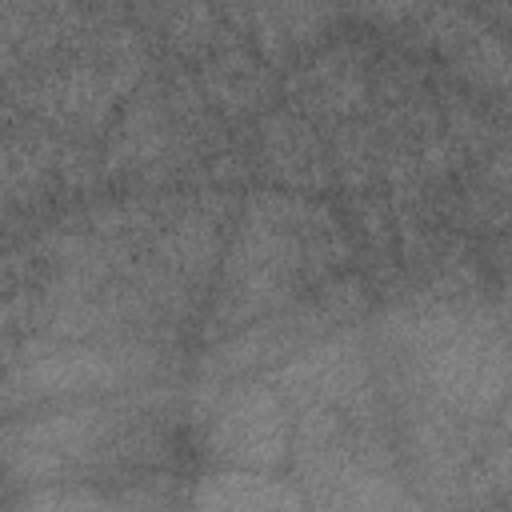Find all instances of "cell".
Masks as SVG:
<instances>
[{
    "label": "cell",
    "instance_id": "obj_1",
    "mask_svg": "<svg viewBox=\"0 0 512 512\" xmlns=\"http://www.w3.org/2000/svg\"><path fill=\"white\" fill-rule=\"evenodd\" d=\"M108 432L104 412H68L48 416L36 424H24L8 436L4 460L16 476H60L72 464H80Z\"/></svg>",
    "mask_w": 512,
    "mask_h": 512
},
{
    "label": "cell",
    "instance_id": "obj_2",
    "mask_svg": "<svg viewBox=\"0 0 512 512\" xmlns=\"http://www.w3.org/2000/svg\"><path fill=\"white\" fill-rule=\"evenodd\" d=\"M216 452L236 460V464H248V468H264V464H276L284 456V416L276 408L272 396L264 392H248V396H236L220 420H216Z\"/></svg>",
    "mask_w": 512,
    "mask_h": 512
},
{
    "label": "cell",
    "instance_id": "obj_3",
    "mask_svg": "<svg viewBox=\"0 0 512 512\" xmlns=\"http://www.w3.org/2000/svg\"><path fill=\"white\" fill-rule=\"evenodd\" d=\"M200 508H232V512H276V508H304V496L280 480L256 472H220L200 484Z\"/></svg>",
    "mask_w": 512,
    "mask_h": 512
},
{
    "label": "cell",
    "instance_id": "obj_4",
    "mask_svg": "<svg viewBox=\"0 0 512 512\" xmlns=\"http://www.w3.org/2000/svg\"><path fill=\"white\" fill-rule=\"evenodd\" d=\"M36 388H104L116 380V364H108L104 356H64V360H48L32 372Z\"/></svg>",
    "mask_w": 512,
    "mask_h": 512
},
{
    "label": "cell",
    "instance_id": "obj_5",
    "mask_svg": "<svg viewBox=\"0 0 512 512\" xmlns=\"http://www.w3.org/2000/svg\"><path fill=\"white\" fill-rule=\"evenodd\" d=\"M24 504H48V508H76V504H100L96 492H28Z\"/></svg>",
    "mask_w": 512,
    "mask_h": 512
}]
</instances>
